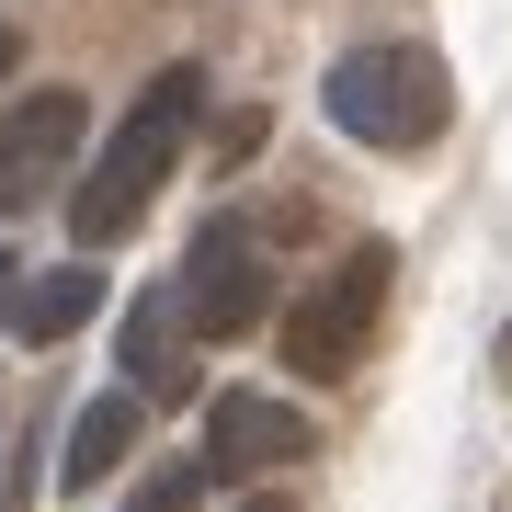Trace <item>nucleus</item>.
I'll list each match as a JSON object with an SVG mask.
<instances>
[{
	"label": "nucleus",
	"instance_id": "1",
	"mask_svg": "<svg viewBox=\"0 0 512 512\" xmlns=\"http://www.w3.org/2000/svg\"><path fill=\"white\" fill-rule=\"evenodd\" d=\"M194 114H205V69H160V80L126 103V126L92 148V171H80V194H69V228L92 239V251L126 239L148 205H160L171 160H183V137H194Z\"/></svg>",
	"mask_w": 512,
	"mask_h": 512
},
{
	"label": "nucleus",
	"instance_id": "2",
	"mask_svg": "<svg viewBox=\"0 0 512 512\" xmlns=\"http://www.w3.org/2000/svg\"><path fill=\"white\" fill-rule=\"evenodd\" d=\"M319 114H330L353 148H387V160H410V148H433V137H444V114H456V80H444V57H433V46H353V57H330Z\"/></svg>",
	"mask_w": 512,
	"mask_h": 512
},
{
	"label": "nucleus",
	"instance_id": "3",
	"mask_svg": "<svg viewBox=\"0 0 512 512\" xmlns=\"http://www.w3.org/2000/svg\"><path fill=\"white\" fill-rule=\"evenodd\" d=\"M387 239H353L330 274L285 308V376H308V387H330V376H353L365 365V342H376V308H387Z\"/></svg>",
	"mask_w": 512,
	"mask_h": 512
},
{
	"label": "nucleus",
	"instance_id": "4",
	"mask_svg": "<svg viewBox=\"0 0 512 512\" xmlns=\"http://www.w3.org/2000/svg\"><path fill=\"white\" fill-rule=\"evenodd\" d=\"M171 308H183L194 342H239V330H262V319H274V262H262V239L239 228V217H205L194 251H183V274H171Z\"/></svg>",
	"mask_w": 512,
	"mask_h": 512
},
{
	"label": "nucleus",
	"instance_id": "5",
	"mask_svg": "<svg viewBox=\"0 0 512 512\" xmlns=\"http://www.w3.org/2000/svg\"><path fill=\"white\" fill-rule=\"evenodd\" d=\"M80 137H92V103L80 92H23L0 114V217H35V205L69 183Z\"/></svg>",
	"mask_w": 512,
	"mask_h": 512
},
{
	"label": "nucleus",
	"instance_id": "6",
	"mask_svg": "<svg viewBox=\"0 0 512 512\" xmlns=\"http://www.w3.org/2000/svg\"><path fill=\"white\" fill-rule=\"evenodd\" d=\"M308 410L296 399H274V387H217V410H205V478H274V467H296L308 456Z\"/></svg>",
	"mask_w": 512,
	"mask_h": 512
},
{
	"label": "nucleus",
	"instance_id": "7",
	"mask_svg": "<svg viewBox=\"0 0 512 512\" xmlns=\"http://www.w3.org/2000/svg\"><path fill=\"white\" fill-rule=\"evenodd\" d=\"M114 387L148 410V399H194V330H183V308H171V285H148V296H126V330H114Z\"/></svg>",
	"mask_w": 512,
	"mask_h": 512
},
{
	"label": "nucleus",
	"instance_id": "8",
	"mask_svg": "<svg viewBox=\"0 0 512 512\" xmlns=\"http://www.w3.org/2000/svg\"><path fill=\"white\" fill-rule=\"evenodd\" d=\"M137 421H148V410L126 399V387H103V399L69 421V467H57V478H69V490H103V478L137 456Z\"/></svg>",
	"mask_w": 512,
	"mask_h": 512
},
{
	"label": "nucleus",
	"instance_id": "9",
	"mask_svg": "<svg viewBox=\"0 0 512 512\" xmlns=\"http://www.w3.org/2000/svg\"><path fill=\"white\" fill-rule=\"evenodd\" d=\"M92 308H103V274L92 262H57V274H35L12 296V330L23 342H69V330H92Z\"/></svg>",
	"mask_w": 512,
	"mask_h": 512
},
{
	"label": "nucleus",
	"instance_id": "10",
	"mask_svg": "<svg viewBox=\"0 0 512 512\" xmlns=\"http://www.w3.org/2000/svg\"><path fill=\"white\" fill-rule=\"evenodd\" d=\"M194 501H205V467H160V478H148L126 512H194Z\"/></svg>",
	"mask_w": 512,
	"mask_h": 512
},
{
	"label": "nucleus",
	"instance_id": "11",
	"mask_svg": "<svg viewBox=\"0 0 512 512\" xmlns=\"http://www.w3.org/2000/svg\"><path fill=\"white\" fill-rule=\"evenodd\" d=\"M12 296H23V274H12V251H0V330H12Z\"/></svg>",
	"mask_w": 512,
	"mask_h": 512
},
{
	"label": "nucleus",
	"instance_id": "12",
	"mask_svg": "<svg viewBox=\"0 0 512 512\" xmlns=\"http://www.w3.org/2000/svg\"><path fill=\"white\" fill-rule=\"evenodd\" d=\"M12 57H23V46H12V23H0V80H12Z\"/></svg>",
	"mask_w": 512,
	"mask_h": 512
},
{
	"label": "nucleus",
	"instance_id": "13",
	"mask_svg": "<svg viewBox=\"0 0 512 512\" xmlns=\"http://www.w3.org/2000/svg\"><path fill=\"white\" fill-rule=\"evenodd\" d=\"M239 512H285V501H239Z\"/></svg>",
	"mask_w": 512,
	"mask_h": 512
},
{
	"label": "nucleus",
	"instance_id": "14",
	"mask_svg": "<svg viewBox=\"0 0 512 512\" xmlns=\"http://www.w3.org/2000/svg\"><path fill=\"white\" fill-rule=\"evenodd\" d=\"M0 490H12V456H0Z\"/></svg>",
	"mask_w": 512,
	"mask_h": 512
}]
</instances>
